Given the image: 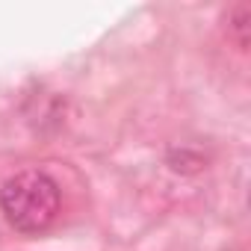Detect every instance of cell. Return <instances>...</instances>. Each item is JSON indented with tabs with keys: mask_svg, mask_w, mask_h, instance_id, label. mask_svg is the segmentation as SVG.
I'll return each instance as SVG.
<instances>
[{
	"mask_svg": "<svg viewBox=\"0 0 251 251\" xmlns=\"http://www.w3.org/2000/svg\"><path fill=\"white\" fill-rule=\"evenodd\" d=\"M59 186L39 169L18 172L0 189V207L6 222L21 233H42L59 216Z\"/></svg>",
	"mask_w": 251,
	"mask_h": 251,
	"instance_id": "6da1fadb",
	"label": "cell"
},
{
	"mask_svg": "<svg viewBox=\"0 0 251 251\" xmlns=\"http://www.w3.org/2000/svg\"><path fill=\"white\" fill-rule=\"evenodd\" d=\"M248 21H251V6L245 3V0H242V3H236L227 12V36L236 42L239 50H248V33H251Z\"/></svg>",
	"mask_w": 251,
	"mask_h": 251,
	"instance_id": "7a4b0ae2",
	"label": "cell"
}]
</instances>
